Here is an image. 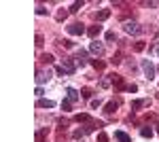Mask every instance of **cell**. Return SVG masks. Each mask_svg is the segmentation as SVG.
I'll return each instance as SVG.
<instances>
[{
    "label": "cell",
    "mask_w": 159,
    "mask_h": 142,
    "mask_svg": "<svg viewBox=\"0 0 159 142\" xmlns=\"http://www.w3.org/2000/svg\"><path fill=\"white\" fill-rule=\"evenodd\" d=\"M89 51H91L94 55H102V53H104V47H102L100 42H96V40H94L91 45H89Z\"/></svg>",
    "instance_id": "obj_5"
},
{
    "label": "cell",
    "mask_w": 159,
    "mask_h": 142,
    "mask_svg": "<svg viewBox=\"0 0 159 142\" xmlns=\"http://www.w3.org/2000/svg\"><path fill=\"white\" fill-rule=\"evenodd\" d=\"M81 96H83V98H91V96H94V91L89 89V87H83V89H81Z\"/></svg>",
    "instance_id": "obj_17"
},
{
    "label": "cell",
    "mask_w": 159,
    "mask_h": 142,
    "mask_svg": "<svg viewBox=\"0 0 159 142\" xmlns=\"http://www.w3.org/2000/svg\"><path fill=\"white\" fill-rule=\"evenodd\" d=\"M100 87H104V89H106V87H108V81H106V79H102V81H100Z\"/></svg>",
    "instance_id": "obj_35"
},
{
    "label": "cell",
    "mask_w": 159,
    "mask_h": 142,
    "mask_svg": "<svg viewBox=\"0 0 159 142\" xmlns=\"http://www.w3.org/2000/svg\"><path fill=\"white\" fill-rule=\"evenodd\" d=\"M53 106H55L53 100H38L36 102V108H53Z\"/></svg>",
    "instance_id": "obj_7"
},
{
    "label": "cell",
    "mask_w": 159,
    "mask_h": 142,
    "mask_svg": "<svg viewBox=\"0 0 159 142\" xmlns=\"http://www.w3.org/2000/svg\"><path fill=\"white\" fill-rule=\"evenodd\" d=\"M110 79H112V83H115V87H119V89H125V85H123V79H121L119 74H110Z\"/></svg>",
    "instance_id": "obj_11"
},
{
    "label": "cell",
    "mask_w": 159,
    "mask_h": 142,
    "mask_svg": "<svg viewBox=\"0 0 159 142\" xmlns=\"http://www.w3.org/2000/svg\"><path fill=\"white\" fill-rule=\"evenodd\" d=\"M49 132H47V127H42V129H38L36 132V142H42L45 140V136H47Z\"/></svg>",
    "instance_id": "obj_14"
},
{
    "label": "cell",
    "mask_w": 159,
    "mask_h": 142,
    "mask_svg": "<svg viewBox=\"0 0 159 142\" xmlns=\"http://www.w3.org/2000/svg\"><path fill=\"white\" fill-rule=\"evenodd\" d=\"M49 79H51L49 72H47V74H45V72H36V81H38V83H45V81H49Z\"/></svg>",
    "instance_id": "obj_15"
},
{
    "label": "cell",
    "mask_w": 159,
    "mask_h": 142,
    "mask_svg": "<svg viewBox=\"0 0 159 142\" xmlns=\"http://www.w3.org/2000/svg\"><path fill=\"white\" fill-rule=\"evenodd\" d=\"M81 7H83V2H72V4H70V9H68V11H70V13H77V11H79Z\"/></svg>",
    "instance_id": "obj_20"
},
{
    "label": "cell",
    "mask_w": 159,
    "mask_h": 142,
    "mask_svg": "<svg viewBox=\"0 0 159 142\" xmlns=\"http://www.w3.org/2000/svg\"><path fill=\"white\" fill-rule=\"evenodd\" d=\"M117 36H115V32H106V40H115Z\"/></svg>",
    "instance_id": "obj_30"
},
{
    "label": "cell",
    "mask_w": 159,
    "mask_h": 142,
    "mask_svg": "<svg viewBox=\"0 0 159 142\" xmlns=\"http://www.w3.org/2000/svg\"><path fill=\"white\" fill-rule=\"evenodd\" d=\"M34 93H36V96L40 98V96H42V93H45V91H42V87H36V91H34Z\"/></svg>",
    "instance_id": "obj_34"
},
{
    "label": "cell",
    "mask_w": 159,
    "mask_h": 142,
    "mask_svg": "<svg viewBox=\"0 0 159 142\" xmlns=\"http://www.w3.org/2000/svg\"><path fill=\"white\" fill-rule=\"evenodd\" d=\"M62 68L66 70V74H72L74 70H77V66H74V59H72V57H64V62H62Z\"/></svg>",
    "instance_id": "obj_2"
},
{
    "label": "cell",
    "mask_w": 159,
    "mask_h": 142,
    "mask_svg": "<svg viewBox=\"0 0 159 142\" xmlns=\"http://www.w3.org/2000/svg\"><path fill=\"white\" fill-rule=\"evenodd\" d=\"M83 134H85V132H81V129H77V132H74L72 136H74V138H83Z\"/></svg>",
    "instance_id": "obj_33"
},
{
    "label": "cell",
    "mask_w": 159,
    "mask_h": 142,
    "mask_svg": "<svg viewBox=\"0 0 159 142\" xmlns=\"http://www.w3.org/2000/svg\"><path fill=\"white\" fill-rule=\"evenodd\" d=\"M117 106H119V102H108V104L104 106V112H106V114H115Z\"/></svg>",
    "instance_id": "obj_9"
},
{
    "label": "cell",
    "mask_w": 159,
    "mask_h": 142,
    "mask_svg": "<svg viewBox=\"0 0 159 142\" xmlns=\"http://www.w3.org/2000/svg\"><path fill=\"white\" fill-rule=\"evenodd\" d=\"M125 89L134 93V91H138V85H134V83H132V85H125Z\"/></svg>",
    "instance_id": "obj_27"
},
{
    "label": "cell",
    "mask_w": 159,
    "mask_h": 142,
    "mask_svg": "<svg viewBox=\"0 0 159 142\" xmlns=\"http://www.w3.org/2000/svg\"><path fill=\"white\" fill-rule=\"evenodd\" d=\"M157 55H159V49H157Z\"/></svg>",
    "instance_id": "obj_37"
},
{
    "label": "cell",
    "mask_w": 159,
    "mask_h": 142,
    "mask_svg": "<svg viewBox=\"0 0 159 142\" xmlns=\"http://www.w3.org/2000/svg\"><path fill=\"white\" fill-rule=\"evenodd\" d=\"M36 13H38V15H45V13H47V9H45V7H36Z\"/></svg>",
    "instance_id": "obj_31"
},
{
    "label": "cell",
    "mask_w": 159,
    "mask_h": 142,
    "mask_svg": "<svg viewBox=\"0 0 159 142\" xmlns=\"http://www.w3.org/2000/svg\"><path fill=\"white\" fill-rule=\"evenodd\" d=\"M42 42H45V36L42 34H36V47H42Z\"/></svg>",
    "instance_id": "obj_24"
},
{
    "label": "cell",
    "mask_w": 159,
    "mask_h": 142,
    "mask_svg": "<svg viewBox=\"0 0 159 142\" xmlns=\"http://www.w3.org/2000/svg\"><path fill=\"white\" fill-rule=\"evenodd\" d=\"M142 70H144V77H146L149 81L155 79V66H153L149 59H142Z\"/></svg>",
    "instance_id": "obj_1"
},
{
    "label": "cell",
    "mask_w": 159,
    "mask_h": 142,
    "mask_svg": "<svg viewBox=\"0 0 159 142\" xmlns=\"http://www.w3.org/2000/svg\"><path fill=\"white\" fill-rule=\"evenodd\" d=\"M66 17H68V11H64V9H62V11H57V15H55V19H57V21H64Z\"/></svg>",
    "instance_id": "obj_18"
},
{
    "label": "cell",
    "mask_w": 159,
    "mask_h": 142,
    "mask_svg": "<svg viewBox=\"0 0 159 142\" xmlns=\"http://www.w3.org/2000/svg\"><path fill=\"white\" fill-rule=\"evenodd\" d=\"M91 66H94L96 70H104V62H100V59H94V62H91Z\"/></svg>",
    "instance_id": "obj_21"
},
{
    "label": "cell",
    "mask_w": 159,
    "mask_h": 142,
    "mask_svg": "<svg viewBox=\"0 0 159 142\" xmlns=\"http://www.w3.org/2000/svg\"><path fill=\"white\" fill-rule=\"evenodd\" d=\"M110 62H112V64H121V53H115Z\"/></svg>",
    "instance_id": "obj_26"
},
{
    "label": "cell",
    "mask_w": 159,
    "mask_h": 142,
    "mask_svg": "<svg viewBox=\"0 0 159 142\" xmlns=\"http://www.w3.org/2000/svg\"><path fill=\"white\" fill-rule=\"evenodd\" d=\"M40 62H42V64H51V62H53V55H49V53H45V55L40 57Z\"/></svg>",
    "instance_id": "obj_22"
},
{
    "label": "cell",
    "mask_w": 159,
    "mask_h": 142,
    "mask_svg": "<svg viewBox=\"0 0 159 142\" xmlns=\"http://www.w3.org/2000/svg\"><path fill=\"white\" fill-rule=\"evenodd\" d=\"M123 28H125V32H127V34H140V32H142V28L138 26V23H134V21H127Z\"/></svg>",
    "instance_id": "obj_3"
},
{
    "label": "cell",
    "mask_w": 159,
    "mask_h": 142,
    "mask_svg": "<svg viewBox=\"0 0 159 142\" xmlns=\"http://www.w3.org/2000/svg\"><path fill=\"white\" fill-rule=\"evenodd\" d=\"M66 93H68V100H70V102H77V100H79V91H77L74 87H68Z\"/></svg>",
    "instance_id": "obj_6"
},
{
    "label": "cell",
    "mask_w": 159,
    "mask_h": 142,
    "mask_svg": "<svg viewBox=\"0 0 159 142\" xmlns=\"http://www.w3.org/2000/svg\"><path fill=\"white\" fill-rule=\"evenodd\" d=\"M98 142H108V136H106L104 132H100V134H98Z\"/></svg>",
    "instance_id": "obj_25"
},
{
    "label": "cell",
    "mask_w": 159,
    "mask_h": 142,
    "mask_svg": "<svg viewBox=\"0 0 159 142\" xmlns=\"http://www.w3.org/2000/svg\"><path fill=\"white\" fill-rule=\"evenodd\" d=\"M94 17H96L98 21H104V19H108V17H110V11H108V9H102V11H98Z\"/></svg>",
    "instance_id": "obj_8"
},
{
    "label": "cell",
    "mask_w": 159,
    "mask_h": 142,
    "mask_svg": "<svg viewBox=\"0 0 159 142\" xmlns=\"http://www.w3.org/2000/svg\"><path fill=\"white\" fill-rule=\"evenodd\" d=\"M68 32L74 34V36H81V34L85 32V28L81 26V23H72V26H68Z\"/></svg>",
    "instance_id": "obj_4"
},
{
    "label": "cell",
    "mask_w": 159,
    "mask_h": 142,
    "mask_svg": "<svg viewBox=\"0 0 159 142\" xmlns=\"http://www.w3.org/2000/svg\"><path fill=\"white\" fill-rule=\"evenodd\" d=\"M100 32H102V26H98V23H96V26H91V28L87 30V34L91 36V38H96V36H98Z\"/></svg>",
    "instance_id": "obj_10"
},
{
    "label": "cell",
    "mask_w": 159,
    "mask_h": 142,
    "mask_svg": "<svg viewBox=\"0 0 159 142\" xmlns=\"http://www.w3.org/2000/svg\"><path fill=\"white\" fill-rule=\"evenodd\" d=\"M144 47H146V45H144L142 40H138V42L134 45V51H136V53H140V51H144Z\"/></svg>",
    "instance_id": "obj_16"
},
{
    "label": "cell",
    "mask_w": 159,
    "mask_h": 142,
    "mask_svg": "<svg viewBox=\"0 0 159 142\" xmlns=\"http://www.w3.org/2000/svg\"><path fill=\"white\" fill-rule=\"evenodd\" d=\"M115 138H117L119 142H132V138H129L125 132H115Z\"/></svg>",
    "instance_id": "obj_12"
},
{
    "label": "cell",
    "mask_w": 159,
    "mask_h": 142,
    "mask_svg": "<svg viewBox=\"0 0 159 142\" xmlns=\"http://www.w3.org/2000/svg\"><path fill=\"white\" fill-rule=\"evenodd\" d=\"M62 110H70V100H66V102H62Z\"/></svg>",
    "instance_id": "obj_29"
},
{
    "label": "cell",
    "mask_w": 159,
    "mask_h": 142,
    "mask_svg": "<svg viewBox=\"0 0 159 142\" xmlns=\"http://www.w3.org/2000/svg\"><path fill=\"white\" fill-rule=\"evenodd\" d=\"M77 121L79 123H87L89 121V114H77Z\"/></svg>",
    "instance_id": "obj_23"
},
{
    "label": "cell",
    "mask_w": 159,
    "mask_h": 142,
    "mask_svg": "<svg viewBox=\"0 0 159 142\" xmlns=\"http://www.w3.org/2000/svg\"><path fill=\"white\" fill-rule=\"evenodd\" d=\"M140 134H142V138H151V136H153V129H151V127H142Z\"/></svg>",
    "instance_id": "obj_19"
},
{
    "label": "cell",
    "mask_w": 159,
    "mask_h": 142,
    "mask_svg": "<svg viewBox=\"0 0 159 142\" xmlns=\"http://www.w3.org/2000/svg\"><path fill=\"white\" fill-rule=\"evenodd\" d=\"M72 45L74 42H70V40H62V47H66V49H72Z\"/></svg>",
    "instance_id": "obj_28"
},
{
    "label": "cell",
    "mask_w": 159,
    "mask_h": 142,
    "mask_svg": "<svg viewBox=\"0 0 159 142\" xmlns=\"http://www.w3.org/2000/svg\"><path fill=\"white\" fill-rule=\"evenodd\" d=\"M151 102L149 100H134L132 102V108H136V110H138V108H142V106H149Z\"/></svg>",
    "instance_id": "obj_13"
},
{
    "label": "cell",
    "mask_w": 159,
    "mask_h": 142,
    "mask_svg": "<svg viewBox=\"0 0 159 142\" xmlns=\"http://www.w3.org/2000/svg\"><path fill=\"white\" fill-rule=\"evenodd\" d=\"M157 134H159V123H157Z\"/></svg>",
    "instance_id": "obj_36"
},
{
    "label": "cell",
    "mask_w": 159,
    "mask_h": 142,
    "mask_svg": "<svg viewBox=\"0 0 159 142\" xmlns=\"http://www.w3.org/2000/svg\"><path fill=\"white\" fill-rule=\"evenodd\" d=\"M98 106H102V100H94L91 102V108H98Z\"/></svg>",
    "instance_id": "obj_32"
}]
</instances>
